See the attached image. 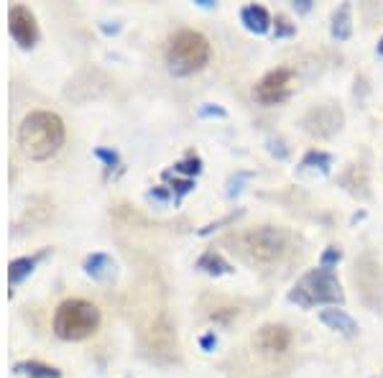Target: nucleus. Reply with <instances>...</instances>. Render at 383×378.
Wrapping results in <instances>:
<instances>
[{
  "mask_svg": "<svg viewBox=\"0 0 383 378\" xmlns=\"http://www.w3.org/2000/svg\"><path fill=\"white\" fill-rule=\"evenodd\" d=\"M241 19L245 23V28L253 31V34H266L268 26H271V16H268V10L263 5H245Z\"/></svg>",
  "mask_w": 383,
  "mask_h": 378,
  "instance_id": "9b49d317",
  "label": "nucleus"
},
{
  "mask_svg": "<svg viewBox=\"0 0 383 378\" xmlns=\"http://www.w3.org/2000/svg\"><path fill=\"white\" fill-rule=\"evenodd\" d=\"M18 373H26L28 378H62V373L46 363H39V360H28V363H18L16 366Z\"/></svg>",
  "mask_w": 383,
  "mask_h": 378,
  "instance_id": "ddd939ff",
  "label": "nucleus"
},
{
  "mask_svg": "<svg viewBox=\"0 0 383 378\" xmlns=\"http://www.w3.org/2000/svg\"><path fill=\"white\" fill-rule=\"evenodd\" d=\"M353 279H355L358 289H360V294H363V302L368 307H383V274H381V266L375 261L371 253H366L360 261L355 263V274H353Z\"/></svg>",
  "mask_w": 383,
  "mask_h": 378,
  "instance_id": "423d86ee",
  "label": "nucleus"
},
{
  "mask_svg": "<svg viewBox=\"0 0 383 378\" xmlns=\"http://www.w3.org/2000/svg\"><path fill=\"white\" fill-rule=\"evenodd\" d=\"M378 54L383 56V36H381V41H378Z\"/></svg>",
  "mask_w": 383,
  "mask_h": 378,
  "instance_id": "5701e85b",
  "label": "nucleus"
},
{
  "mask_svg": "<svg viewBox=\"0 0 383 378\" xmlns=\"http://www.w3.org/2000/svg\"><path fill=\"white\" fill-rule=\"evenodd\" d=\"M8 26L10 36L16 38V44H21L23 49H31L39 41V23H36V16L26 5H13L10 8Z\"/></svg>",
  "mask_w": 383,
  "mask_h": 378,
  "instance_id": "6e6552de",
  "label": "nucleus"
},
{
  "mask_svg": "<svg viewBox=\"0 0 383 378\" xmlns=\"http://www.w3.org/2000/svg\"><path fill=\"white\" fill-rule=\"evenodd\" d=\"M332 36H338L340 41H345L350 36V5H342L335 13V19H332Z\"/></svg>",
  "mask_w": 383,
  "mask_h": 378,
  "instance_id": "dca6fc26",
  "label": "nucleus"
},
{
  "mask_svg": "<svg viewBox=\"0 0 383 378\" xmlns=\"http://www.w3.org/2000/svg\"><path fill=\"white\" fill-rule=\"evenodd\" d=\"M100 327V309L85 299H67L54 315V333L62 340H85Z\"/></svg>",
  "mask_w": 383,
  "mask_h": 378,
  "instance_id": "20e7f679",
  "label": "nucleus"
},
{
  "mask_svg": "<svg viewBox=\"0 0 383 378\" xmlns=\"http://www.w3.org/2000/svg\"><path fill=\"white\" fill-rule=\"evenodd\" d=\"M98 156H102V159H105V162H116V153H110V151H98Z\"/></svg>",
  "mask_w": 383,
  "mask_h": 378,
  "instance_id": "412c9836",
  "label": "nucleus"
},
{
  "mask_svg": "<svg viewBox=\"0 0 383 378\" xmlns=\"http://www.w3.org/2000/svg\"><path fill=\"white\" fill-rule=\"evenodd\" d=\"M340 256H342V253H340L338 248H330V251H325V256H322V266H325V269H330L332 263L340 261Z\"/></svg>",
  "mask_w": 383,
  "mask_h": 378,
  "instance_id": "a211bd4d",
  "label": "nucleus"
},
{
  "mask_svg": "<svg viewBox=\"0 0 383 378\" xmlns=\"http://www.w3.org/2000/svg\"><path fill=\"white\" fill-rule=\"evenodd\" d=\"M235 248L253 266H271V263L281 261V256L289 251V233L281 227H253L245 233H238L235 238H230Z\"/></svg>",
  "mask_w": 383,
  "mask_h": 378,
  "instance_id": "f03ea898",
  "label": "nucleus"
},
{
  "mask_svg": "<svg viewBox=\"0 0 383 378\" xmlns=\"http://www.w3.org/2000/svg\"><path fill=\"white\" fill-rule=\"evenodd\" d=\"M292 85H294V72L289 67H278L256 85L253 98L259 100L261 105H278L292 95Z\"/></svg>",
  "mask_w": 383,
  "mask_h": 378,
  "instance_id": "0eeeda50",
  "label": "nucleus"
},
{
  "mask_svg": "<svg viewBox=\"0 0 383 378\" xmlns=\"http://www.w3.org/2000/svg\"><path fill=\"white\" fill-rule=\"evenodd\" d=\"M292 302H299L304 307L317 304V302H342L338 276L332 274V269H325V266L304 274V279L292 291Z\"/></svg>",
  "mask_w": 383,
  "mask_h": 378,
  "instance_id": "39448f33",
  "label": "nucleus"
},
{
  "mask_svg": "<svg viewBox=\"0 0 383 378\" xmlns=\"http://www.w3.org/2000/svg\"><path fill=\"white\" fill-rule=\"evenodd\" d=\"M18 144H21L28 159H34V162H44V159L54 156L64 144L62 118L56 113H49V110H34L21 123Z\"/></svg>",
  "mask_w": 383,
  "mask_h": 378,
  "instance_id": "f257e3e1",
  "label": "nucleus"
},
{
  "mask_svg": "<svg viewBox=\"0 0 383 378\" xmlns=\"http://www.w3.org/2000/svg\"><path fill=\"white\" fill-rule=\"evenodd\" d=\"M289 345H292V333L284 324H263L256 333V348H261L268 355H281L289 351Z\"/></svg>",
  "mask_w": 383,
  "mask_h": 378,
  "instance_id": "9d476101",
  "label": "nucleus"
},
{
  "mask_svg": "<svg viewBox=\"0 0 383 378\" xmlns=\"http://www.w3.org/2000/svg\"><path fill=\"white\" fill-rule=\"evenodd\" d=\"M199 113H202V115H210V113H212V108H202ZM215 115H225V110H215Z\"/></svg>",
  "mask_w": 383,
  "mask_h": 378,
  "instance_id": "4be33fe9",
  "label": "nucleus"
},
{
  "mask_svg": "<svg viewBox=\"0 0 383 378\" xmlns=\"http://www.w3.org/2000/svg\"><path fill=\"white\" fill-rule=\"evenodd\" d=\"M340 123H342V113L332 105L312 108L304 118V128L312 135H332L335 131H340Z\"/></svg>",
  "mask_w": 383,
  "mask_h": 378,
  "instance_id": "1a4fd4ad",
  "label": "nucleus"
},
{
  "mask_svg": "<svg viewBox=\"0 0 383 378\" xmlns=\"http://www.w3.org/2000/svg\"><path fill=\"white\" fill-rule=\"evenodd\" d=\"M85 269H87L89 276H95V279H107L110 274H113V261L107 258V256H102V253H95V256H89L87 263H85Z\"/></svg>",
  "mask_w": 383,
  "mask_h": 378,
  "instance_id": "4468645a",
  "label": "nucleus"
},
{
  "mask_svg": "<svg viewBox=\"0 0 383 378\" xmlns=\"http://www.w3.org/2000/svg\"><path fill=\"white\" fill-rule=\"evenodd\" d=\"M320 320L327 324V327H332V330H338V333H342V335H348V337L350 335H355V330H358L355 322H353L342 309H322Z\"/></svg>",
  "mask_w": 383,
  "mask_h": 378,
  "instance_id": "f8f14e48",
  "label": "nucleus"
},
{
  "mask_svg": "<svg viewBox=\"0 0 383 378\" xmlns=\"http://www.w3.org/2000/svg\"><path fill=\"white\" fill-rule=\"evenodd\" d=\"M210 54H212L210 41L199 31L184 28V31H177L166 46V67L171 74L187 77L192 72H199L210 62Z\"/></svg>",
  "mask_w": 383,
  "mask_h": 378,
  "instance_id": "7ed1b4c3",
  "label": "nucleus"
},
{
  "mask_svg": "<svg viewBox=\"0 0 383 378\" xmlns=\"http://www.w3.org/2000/svg\"><path fill=\"white\" fill-rule=\"evenodd\" d=\"M31 269H34V261L31 258H18V261L10 263V284H16V281H21L26 274H31Z\"/></svg>",
  "mask_w": 383,
  "mask_h": 378,
  "instance_id": "f3484780",
  "label": "nucleus"
},
{
  "mask_svg": "<svg viewBox=\"0 0 383 378\" xmlns=\"http://www.w3.org/2000/svg\"><path fill=\"white\" fill-rule=\"evenodd\" d=\"M179 169L187 171V174H197V171H199V159H189V162L179 164Z\"/></svg>",
  "mask_w": 383,
  "mask_h": 378,
  "instance_id": "6ab92c4d",
  "label": "nucleus"
},
{
  "mask_svg": "<svg viewBox=\"0 0 383 378\" xmlns=\"http://www.w3.org/2000/svg\"><path fill=\"white\" fill-rule=\"evenodd\" d=\"M215 342H217V340H215V335H205V337H202V348H207V351H210Z\"/></svg>",
  "mask_w": 383,
  "mask_h": 378,
  "instance_id": "aec40b11",
  "label": "nucleus"
},
{
  "mask_svg": "<svg viewBox=\"0 0 383 378\" xmlns=\"http://www.w3.org/2000/svg\"><path fill=\"white\" fill-rule=\"evenodd\" d=\"M199 269H205L207 274H215V276H220V274H228L230 266L223 261V256L215 251H207L202 258H199Z\"/></svg>",
  "mask_w": 383,
  "mask_h": 378,
  "instance_id": "2eb2a0df",
  "label": "nucleus"
}]
</instances>
